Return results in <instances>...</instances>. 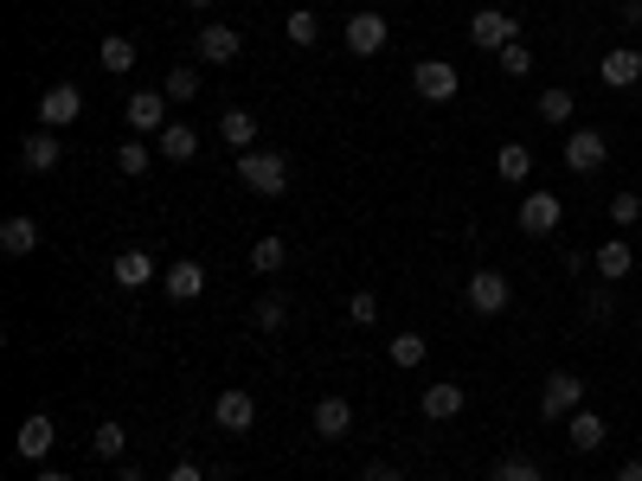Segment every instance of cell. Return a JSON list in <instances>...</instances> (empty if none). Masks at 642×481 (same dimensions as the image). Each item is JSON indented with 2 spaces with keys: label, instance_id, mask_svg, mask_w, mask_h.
I'll use <instances>...</instances> for the list:
<instances>
[{
  "label": "cell",
  "instance_id": "cell-33",
  "mask_svg": "<svg viewBox=\"0 0 642 481\" xmlns=\"http://www.w3.org/2000/svg\"><path fill=\"white\" fill-rule=\"evenodd\" d=\"M284 33H289V46H315V39H322V20H315V7H295Z\"/></svg>",
  "mask_w": 642,
  "mask_h": 481
},
{
  "label": "cell",
  "instance_id": "cell-37",
  "mask_svg": "<svg viewBox=\"0 0 642 481\" xmlns=\"http://www.w3.org/2000/svg\"><path fill=\"white\" fill-rule=\"evenodd\" d=\"M637 218H642V193H610V225L617 231H630Z\"/></svg>",
  "mask_w": 642,
  "mask_h": 481
},
{
  "label": "cell",
  "instance_id": "cell-38",
  "mask_svg": "<svg viewBox=\"0 0 642 481\" xmlns=\"http://www.w3.org/2000/svg\"><path fill=\"white\" fill-rule=\"evenodd\" d=\"M501 71H507V77H533V52H527V46L514 39V46L501 52Z\"/></svg>",
  "mask_w": 642,
  "mask_h": 481
},
{
  "label": "cell",
  "instance_id": "cell-23",
  "mask_svg": "<svg viewBox=\"0 0 642 481\" xmlns=\"http://www.w3.org/2000/svg\"><path fill=\"white\" fill-rule=\"evenodd\" d=\"M218 141H231L238 154H251V141H257V116H251V110H225V116H218Z\"/></svg>",
  "mask_w": 642,
  "mask_h": 481
},
{
  "label": "cell",
  "instance_id": "cell-28",
  "mask_svg": "<svg viewBox=\"0 0 642 481\" xmlns=\"http://www.w3.org/2000/svg\"><path fill=\"white\" fill-rule=\"evenodd\" d=\"M386 353H392V366H399V372H412V366H425V359H430V341H425V334H399Z\"/></svg>",
  "mask_w": 642,
  "mask_h": 481
},
{
  "label": "cell",
  "instance_id": "cell-6",
  "mask_svg": "<svg viewBox=\"0 0 642 481\" xmlns=\"http://www.w3.org/2000/svg\"><path fill=\"white\" fill-rule=\"evenodd\" d=\"M559 225H566V200L559 193H527L520 200V231L527 238H553Z\"/></svg>",
  "mask_w": 642,
  "mask_h": 481
},
{
  "label": "cell",
  "instance_id": "cell-44",
  "mask_svg": "<svg viewBox=\"0 0 642 481\" xmlns=\"http://www.w3.org/2000/svg\"><path fill=\"white\" fill-rule=\"evenodd\" d=\"M116 481H142V469H116Z\"/></svg>",
  "mask_w": 642,
  "mask_h": 481
},
{
  "label": "cell",
  "instance_id": "cell-5",
  "mask_svg": "<svg viewBox=\"0 0 642 481\" xmlns=\"http://www.w3.org/2000/svg\"><path fill=\"white\" fill-rule=\"evenodd\" d=\"M469 39H476L482 52H507V46L520 39V20H514V13H501V7H482V13L469 20Z\"/></svg>",
  "mask_w": 642,
  "mask_h": 481
},
{
  "label": "cell",
  "instance_id": "cell-4",
  "mask_svg": "<svg viewBox=\"0 0 642 481\" xmlns=\"http://www.w3.org/2000/svg\"><path fill=\"white\" fill-rule=\"evenodd\" d=\"M412 90L425 97V103H456V90H463V77L450 59H425V65L412 71Z\"/></svg>",
  "mask_w": 642,
  "mask_h": 481
},
{
  "label": "cell",
  "instance_id": "cell-18",
  "mask_svg": "<svg viewBox=\"0 0 642 481\" xmlns=\"http://www.w3.org/2000/svg\"><path fill=\"white\" fill-rule=\"evenodd\" d=\"M604 84H610V90H637L642 84V52L637 46H610V52H604Z\"/></svg>",
  "mask_w": 642,
  "mask_h": 481
},
{
  "label": "cell",
  "instance_id": "cell-30",
  "mask_svg": "<svg viewBox=\"0 0 642 481\" xmlns=\"http://www.w3.org/2000/svg\"><path fill=\"white\" fill-rule=\"evenodd\" d=\"M161 90H167V103H193V97H200V71H193V65H174Z\"/></svg>",
  "mask_w": 642,
  "mask_h": 481
},
{
  "label": "cell",
  "instance_id": "cell-10",
  "mask_svg": "<svg viewBox=\"0 0 642 481\" xmlns=\"http://www.w3.org/2000/svg\"><path fill=\"white\" fill-rule=\"evenodd\" d=\"M604 161H610L604 129H571V136H566V167H571V174H597Z\"/></svg>",
  "mask_w": 642,
  "mask_h": 481
},
{
  "label": "cell",
  "instance_id": "cell-8",
  "mask_svg": "<svg viewBox=\"0 0 642 481\" xmlns=\"http://www.w3.org/2000/svg\"><path fill=\"white\" fill-rule=\"evenodd\" d=\"M386 39H392L386 13H373V7H366V13L348 20V52H354V59H379V52H386Z\"/></svg>",
  "mask_w": 642,
  "mask_h": 481
},
{
  "label": "cell",
  "instance_id": "cell-25",
  "mask_svg": "<svg viewBox=\"0 0 642 481\" xmlns=\"http://www.w3.org/2000/svg\"><path fill=\"white\" fill-rule=\"evenodd\" d=\"M123 450H129V430L110 417V423H97V436H90V456L97 463H123Z\"/></svg>",
  "mask_w": 642,
  "mask_h": 481
},
{
  "label": "cell",
  "instance_id": "cell-12",
  "mask_svg": "<svg viewBox=\"0 0 642 481\" xmlns=\"http://www.w3.org/2000/svg\"><path fill=\"white\" fill-rule=\"evenodd\" d=\"M213 423H218V430H231V436H244V430L257 423V398H251V392H238V385H231V392H218V398H213Z\"/></svg>",
  "mask_w": 642,
  "mask_h": 481
},
{
  "label": "cell",
  "instance_id": "cell-13",
  "mask_svg": "<svg viewBox=\"0 0 642 481\" xmlns=\"http://www.w3.org/2000/svg\"><path fill=\"white\" fill-rule=\"evenodd\" d=\"M59 154H65L59 129H33V136L20 141V167H26V174H52V167H59Z\"/></svg>",
  "mask_w": 642,
  "mask_h": 481
},
{
  "label": "cell",
  "instance_id": "cell-15",
  "mask_svg": "<svg viewBox=\"0 0 642 481\" xmlns=\"http://www.w3.org/2000/svg\"><path fill=\"white\" fill-rule=\"evenodd\" d=\"M161 289H167V302H200V295H206V270H200L193 257H180V264H167Z\"/></svg>",
  "mask_w": 642,
  "mask_h": 481
},
{
  "label": "cell",
  "instance_id": "cell-16",
  "mask_svg": "<svg viewBox=\"0 0 642 481\" xmlns=\"http://www.w3.org/2000/svg\"><path fill=\"white\" fill-rule=\"evenodd\" d=\"M110 276H116V289H148L154 282V257H148L142 244H129V251L110 257Z\"/></svg>",
  "mask_w": 642,
  "mask_h": 481
},
{
  "label": "cell",
  "instance_id": "cell-48",
  "mask_svg": "<svg viewBox=\"0 0 642 481\" xmlns=\"http://www.w3.org/2000/svg\"><path fill=\"white\" fill-rule=\"evenodd\" d=\"M637 321H642V315H637Z\"/></svg>",
  "mask_w": 642,
  "mask_h": 481
},
{
  "label": "cell",
  "instance_id": "cell-29",
  "mask_svg": "<svg viewBox=\"0 0 642 481\" xmlns=\"http://www.w3.org/2000/svg\"><path fill=\"white\" fill-rule=\"evenodd\" d=\"M97 59H103V71H116V77H123V71L136 65V39H123V33H110V39L97 46Z\"/></svg>",
  "mask_w": 642,
  "mask_h": 481
},
{
  "label": "cell",
  "instance_id": "cell-36",
  "mask_svg": "<svg viewBox=\"0 0 642 481\" xmlns=\"http://www.w3.org/2000/svg\"><path fill=\"white\" fill-rule=\"evenodd\" d=\"M348 321H354V328H373V321H379V295H373V289H354V295H348Z\"/></svg>",
  "mask_w": 642,
  "mask_h": 481
},
{
  "label": "cell",
  "instance_id": "cell-22",
  "mask_svg": "<svg viewBox=\"0 0 642 481\" xmlns=\"http://www.w3.org/2000/svg\"><path fill=\"white\" fill-rule=\"evenodd\" d=\"M495 174L507 180V187H520V180L533 174V154H527V141H501V148H495Z\"/></svg>",
  "mask_w": 642,
  "mask_h": 481
},
{
  "label": "cell",
  "instance_id": "cell-43",
  "mask_svg": "<svg viewBox=\"0 0 642 481\" xmlns=\"http://www.w3.org/2000/svg\"><path fill=\"white\" fill-rule=\"evenodd\" d=\"M33 481H72V476H65V469H39Z\"/></svg>",
  "mask_w": 642,
  "mask_h": 481
},
{
  "label": "cell",
  "instance_id": "cell-47",
  "mask_svg": "<svg viewBox=\"0 0 642 481\" xmlns=\"http://www.w3.org/2000/svg\"><path fill=\"white\" fill-rule=\"evenodd\" d=\"M482 7H489V0H482Z\"/></svg>",
  "mask_w": 642,
  "mask_h": 481
},
{
  "label": "cell",
  "instance_id": "cell-40",
  "mask_svg": "<svg viewBox=\"0 0 642 481\" xmlns=\"http://www.w3.org/2000/svg\"><path fill=\"white\" fill-rule=\"evenodd\" d=\"M167 481H213V476H206L200 463H174V469H167Z\"/></svg>",
  "mask_w": 642,
  "mask_h": 481
},
{
  "label": "cell",
  "instance_id": "cell-14",
  "mask_svg": "<svg viewBox=\"0 0 642 481\" xmlns=\"http://www.w3.org/2000/svg\"><path fill=\"white\" fill-rule=\"evenodd\" d=\"M463 405H469V398H463V385H456V379H437V385H425V392H418V412H425L430 423H450Z\"/></svg>",
  "mask_w": 642,
  "mask_h": 481
},
{
  "label": "cell",
  "instance_id": "cell-42",
  "mask_svg": "<svg viewBox=\"0 0 642 481\" xmlns=\"http://www.w3.org/2000/svg\"><path fill=\"white\" fill-rule=\"evenodd\" d=\"M617 481H642V463H624V469H617Z\"/></svg>",
  "mask_w": 642,
  "mask_h": 481
},
{
  "label": "cell",
  "instance_id": "cell-26",
  "mask_svg": "<svg viewBox=\"0 0 642 481\" xmlns=\"http://www.w3.org/2000/svg\"><path fill=\"white\" fill-rule=\"evenodd\" d=\"M289 264V244L284 238H257V244H251V270L257 276H277Z\"/></svg>",
  "mask_w": 642,
  "mask_h": 481
},
{
  "label": "cell",
  "instance_id": "cell-9",
  "mask_svg": "<svg viewBox=\"0 0 642 481\" xmlns=\"http://www.w3.org/2000/svg\"><path fill=\"white\" fill-rule=\"evenodd\" d=\"M167 110H174V103H167V90H136V97L123 103V116H129V129H136V136H161V129H167Z\"/></svg>",
  "mask_w": 642,
  "mask_h": 481
},
{
  "label": "cell",
  "instance_id": "cell-7",
  "mask_svg": "<svg viewBox=\"0 0 642 481\" xmlns=\"http://www.w3.org/2000/svg\"><path fill=\"white\" fill-rule=\"evenodd\" d=\"M463 295H469V308H476V315H507V302H514V282H507L501 270H476Z\"/></svg>",
  "mask_w": 642,
  "mask_h": 481
},
{
  "label": "cell",
  "instance_id": "cell-41",
  "mask_svg": "<svg viewBox=\"0 0 642 481\" xmlns=\"http://www.w3.org/2000/svg\"><path fill=\"white\" fill-rule=\"evenodd\" d=\"M624 20H630V26H642V0H624Z\"/></svg>",
  "mask_w": 642,
  "mask_h": 481
},
{
  "label": "cell",
  "instance_id": "cell-1",
  "mask_svg": "<svg viewBox=\"0 0 642 481\" xmlns=\"http://www.w3.org/2000/svg\"><path fill=\"white\" fill-rule=\"evenodd\" d=\"M238 180H244V193L284 200L289 193V154L284 148H251V154H238Z\"/></svg>",
  "mask_w": 642,
  "mask_h": 481
},
{
  "label": "cell",
  "instance_id": "cell-11",
  "mask_svg": "<svg viewBox=\"0 0 642 481\" xmlns=\"http://www.w3.org/2000/svg\"><path fill=\"white\" fill-rule=\"evenodd\" d=\"M193 52H200L206 65H231V59L244 52V39H238V26L213 20V26H200V33H193Z\"/></svg>",
  "mask_w": 642,
  "mask_h": 481
},
{
  "label": "cell",
  "instance_id": "cell-31",
  "mask_svg": "<svg viewBox=\"0 0 642 481\" xmlns=\"http://www.w3.org/2000/svg\"><path fill=\"white\" fill-rule=\"evenodd\" d=\"M251 321H257V334H277L289 321V302L284 295H257V308H251Z\"/></svg>",
  "mask_w": 642,
  "mask_h": 481
},
{
  "label": "cell",
  "instance_id": "cell-46",
  "mask_svg": "<svg viewBox=\"0 0 642 481\" xmlns=\"http://www.w3.org/2000/svg\"><path fill=\"white\" fill-rule=\"evenodd\" d=\"M437 481H450V476H437Z\"/></svg>",
  "mask_w": 642,
  "mask_h": 481
},
{
  "label": "cell",
  "instance_id": "cell-34",
  "mask_svg": "<svg viewBox=\"0 0 642 481\" xmlns=\"http://www.w3.org/2000/svg\"><path fill=\"white\" fill-rule=\"evenodd\" d=\"M489 481H546V476H540V463H533V456H501Z\"/></svg>",
  "mask_w": 642,
  "mask_h": 481
},
{
  "label": "cell",
  "instance_id": "cell-27",
  "mask_svg": "<svg viewBox=\"0 0 642 481\" xmlns=\"http://www.w3.org/2000/svg\"><path fill=\"white\" fill-rule=\"evenodd\" d=\"M566 430H571V450H597L604 443V417L597 412H571Z\"/></svg>",
  "mask_w": 642,
  "mask_h": 481
},
{
  "label": "cell",
  "instance_id": "cell-39",
  "mask_svg": "<svg viewBox=\"0 0 642 481\" xmlns=\"http://www.w3.org/2000/svg\"><path fill=\"white\" fill-rule=\"evenodd\" d=\"M360 481H405V469H399V463H366Z\"/></svg>",
  "mask_w": 642,
  "mask_h": 481
},
{
  "label": "cell",
  "instance_id": "cell-3",
  "mask_svg": "<svg viewBox=\"0 0 642 481\" xmlns=\"http://www.w3.org/2000/svg\"><path fill=\"white\" fill-rule=\"evenodd\" d=\"M77 116H84V90H77V84L39 90V129H72Z\"/></svg>",
  "mask_w": 642,
  "mask_h": 481
},
{
  "label": "cell",
  "instance_id": "cell-17",
  "mask_svg": "<svg viewBox=\"0 0 642 481\" xmlns=\"http://www.w3.org/2000/svg\"><path fill=\"white\" fill-rule=\"evenodd\" d=\"M52 443H59V430H52V417H46V412L26 417V423H20V436H13V450H20L26 463H46V456H52Z\"/></svg>",
  "mask_w": 642,
  "mask_h": 481
},
{
  "label": "cell",
  "instance_id": "cell-32",
  "mask_svg": "<svg viewBox=\"0 0 642 481\" xmlns=\"http://www.w3.org/2000/svg\"><path fill=\"white\" fill-rule=\"evenodd\" d=\"M148 161H154V148H148V141H123V148H116V174H129V180H142Z\"/></svg>",
  "mask_w": 642,
  "mask_h": 481
},
{
  "label": "cell",
  "instance_id": "cell-45",
  "mask_svg": "<svg viewBox=\"0 0 642 481\" xmlns=\"http://www.w3.org/2000/svg\"><path fill=\"white\" fill-rule=\"evenodd\" d=\"M187 7H213V0H187Z\"/></svg>",
  "mask_w": 642,
  "mask_h": 481
},
{
  "label": "cell",
  "instance_id": "cell-2",
  "mask_svg": "<svg viewBox=\"0 0 642 481\" xmlns=\"http://www.w3.org/2000/svg\"><path fill=\"white\" fill-rule=\"evenodd\" d=\"M571 412H584V379L578 372H553L546 392H540V417L546 423H566Z\"/></svg>",
  "mask_w": 642,
  "mask_h": 481
},
{
  "label": "cell",
  "instance_id": "cell-24",
  "mask_svg": "<svg viewBox=\"0 0 642 481\" xmlns=\"http://www.w3.org/2000/svg\"><path fill=\"white\" fill-rule=\"evenodd\" d=\"M193 148H200L193 123H167V129L154 136V154H167V161H193Z\"/></svg>",
  "mask_w": 642,
  "mask_h": 481
},
{
  "label": "cell",
  "instance_id": "cell-20",
  "mask_svg": "<svg viewBox=\"0 0 642 481\" xmlns=\"http://www.w3.org/2000/svg\"><path fill=\"white\" fill-rule=\"evenodd\" d=\"M0 251H7V257H33V251H39V218L13 212V218L0 225Z\"/></svg>",
  "mask_w": 642,
  "mask_h": 481
},
{
  "label": "cell",
  "instance_id": "cell-35",
  "mask_svg": "<svg viewBox=\"0 0 642 481\" xmlns=\"http://www.w3.org/2000/svg\"><path fill=\"white\" fill-rule=\"evenodd\" d=\"M571 90H540V123H571Z\"/></svg>",
  "mask_w": 642,
  "mask_h": 481
},
{
  "label": "cell",
  "instance_id": "cell-19",
  "mask_svg": "<svg viewBox=\"0 0 642 481\" xmlns=\"http://www.w3.org/2000/svg\"><path fill=\"white\" fill-rule=\"evenodd\" d=\"M591 264H597V276H604V282H624V276L637 270V251H630L624 238H604V244L591 251Z\"/></svg>",
  "mask_w": 642,
  "mask_h": 481
},
{
  "label": "cell",
  "instance_id": "cell-21",
  "mask_svg": "<svg viewBox=\"0 0 642 481\" xmlns=\"http://www.w3.org/2000/svg\"><path fill=\"white\" fill-rule=\"evenodd\" d=\"M348 430H354V405H348V398H315V436L341 443Z\"/></svg>",
  "mask_w": 642,
  "mask_h": 481
}]
</instances>
